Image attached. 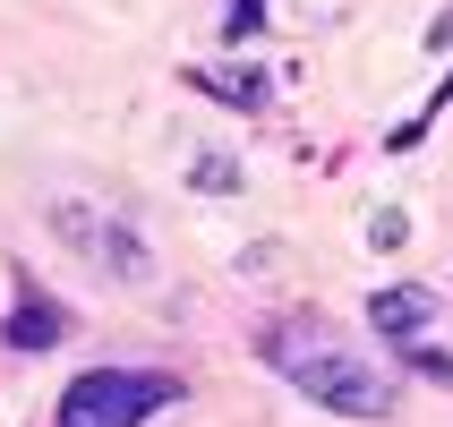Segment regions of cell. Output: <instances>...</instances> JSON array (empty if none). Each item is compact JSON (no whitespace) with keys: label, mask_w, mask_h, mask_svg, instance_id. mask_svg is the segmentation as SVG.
<instances>
[{"label":"cell","mask_w":453,"mask_h":427,"mask_svg":"<svg viewBox=\"0 0 453 427\" xmlns=\"http://www.w3.org/2000/svg\"><path fill=\"white\" fill-rule=\"evenodd\" d=\"M445 43H453V9H445V18L428 26V51H445Z\"/></svg>","instance_id":"obj_11"},{"label":"cell","mask_w":453,"mask_h":427,"mask_svg":"<svg viewBox=\"0 0 453 427\" xmlns=\"http://www.w3.org/2000/svg\"><path fill=\"white\" fill-rule=\"evenodd\" d=\"M188 188H197V197H240L249 172H240L231 154H197V163H188Z\"/></svg>","instance_id":"obj_7"},{"label":"cell","mask_w":453,"mask_h":427,"mask_svg":"<svg viewBox=\"0 0 453 427\" xmlns=\"http://www.w3.org/2000/svg\"><path fill=\"white\" fill-rule=\"evenodd\" d=\"M411 240V214L403 205H377V214H368V248H403Z\"/></svg>","instance_id":"obj_9"},{"label":"cell","mask_w":453,"mask_h":427,"mask_svg":"<svg viewBox=\"0 0 453 427\" xmlns=\"http://www.w3.org/2000/svg\"><path fill=\"white\" fill-rule=\"evenodd\" d=\"M257 351H265V368L291 377V393H308L334 419H394V385L368 359H351L317 316H274V325L257 333Z\"/></svg>","instance_id":"obj_1"},{"label":"cell","mask_w":453,"mask_h":427,"mask_svg":"<svg viewBox=\"0 0 453 427\" xmlns=\"http://www.w3.org/2000/svg\"><path fill=\"white\" fill-rule=\"evenodd\" d=\"M9 351H60L69 342V308L51 300V291H35V282H18V308H9Z\"/></svg>","instance_id":"obj_5"},{"label":"cell","mask_w":453,"mask_h":427,"mask_svg":"<svg viewBox=\"0 0 453 427\" xmlns=\"http://www.w3.org/2000/svg\"><path fill=\"white\" fill-rule=\"evenodd\" d=\"M180 77H188L197 95H214L223 111H265V103H274V86L257 69H180Z\"/></svg>","instance_id":"obj_6"},{"label":"cell","mask_w":453,"mask_h":427,"mask_svg":"<svg viewBox=\"0 0 453 427\" xmlns=\"http://www.w3.org/2000/svg\"><path fill=\"white\" fill-rule=\"evenodd\" d=\"M257 26H265V0H223V34L231 43H249Z\"/></svg>","instance_id":"obj_10"},{"label":"cell","mask_w":453,"mask_h":427,"mask_svg":"<svg viewBox=\"0 0 453 427\" xmlns=\"http://www.w3.org/2000/svg\"><path fill=\"white\" fill-rule=\"evenodd\" d=\"M368 325H377L394 351L428 342V325H436V291H419V282H394V291H377V300H368Z\"/></svg>","instance_id":"obj_4"},{"label":"cell","mask_w":453,"mask_h":427,"mask_svg":"<svg viewBox=\"0 0 453 427\" xmlns=\"http://www.w3.org/2000/svg\"><path fill=\"white\" fill-rule=\"evenodd\" d=\"M172 402H180V377H163V368H86L60 385L51 427H146Z\"/></svg>","instance_id":"obj_2"},{"label":"cell","mask_w":453,"mask_h":427,"mask_svg":"<svg viewBox=\"0 0 453 427\" xmlns=\"http://www.w3.org/2000/svg\"><path fill=\"white\" fill-rule=\"evenodd\" d=\"M411 377H428V385H445V393H453V351H436V342H411Z\"/></svg>","instance_id":"obj_8"},{"label":"cell","mask_w":453,"mask_h":427,"mask_svg":"<svg viewBox=\"0 0 453 427\" xmlns=\"http://www.w3.org/2000/svg\"><path fill=\"white\" fill-rule=\"evenodd\" d=\"M43 223H51V240L69 256L103 265L111 282H154V248L137 240V223H120V214H103V205H86V197H51Z\"/></svg>","instance_id":"obj_3"}]
</instances>
